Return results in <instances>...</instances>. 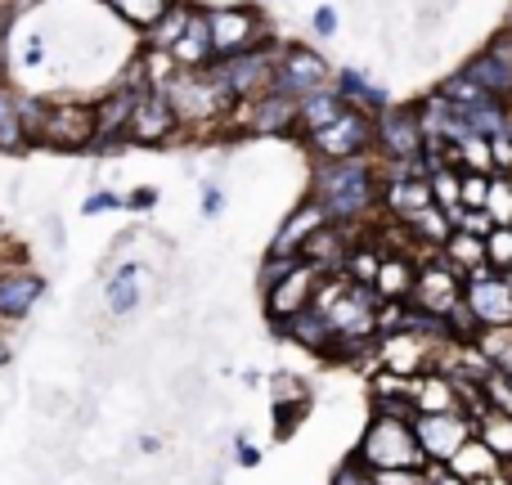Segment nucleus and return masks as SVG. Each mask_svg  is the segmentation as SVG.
<instances>
[{"label": "nucleus", "mask_w": 512, "mask_h": 485, "mask_svg": "<svg viewBox=\"0 0 512 485\" xmlns=\"http://www.w3.org/2000/svg\"><path fill=\"white\" fill-rule=\"evenodd\" d=\"M315 203L328 216V225H351L378 203V180L364 158L328 162L315 176Z\"/></svg>", "instance_id": "nucleus-1"}, {"label": "nucleus", "mask_w": 512, "mask_h": 485, "mask_svg": "<svg viewBox=\"0 0 512 485\" xmlns=\"http://www.w3.org/2000/svg\"><path fill=\"white\" fill-rule=\"evenodd\" d=\"M355 459H360L369 472H387V468L423 472L427 468V454L414 436V423H409V418H391V414L369 418L360 445H355Z\"/></svg>", "instance_id": "nucleus-2"}, {"label": "nucleus", "mask_w": 512, "mask_h": 485, "mask_svg": "<svg viewBox=\"0 0 512 485\" xmlns=\"http://www.w3.org/2000/svg\"><path fill=\"white\" fill-rule=\"evenodd\" d=\"M463 306L477 328H512V274H495L490 265L472 270L463 279Z\"/></svg>", "instance_id": "nucleus-3"}, {"label": "nucleus", "mask_w": 512, "mask_h": 485, "mask_svg": "<svg viewBox=\"0 0 512 485\" xmlns=\"http://www.w3.org/2000/svg\"><path fill=\"white\" fill-rule=\"evenodd\" d=\"M414 436H418V445H423L427 463H441L445 468V463L477 436V418H468V414H418Z\"/></svg>", "instance_id": "nucleus-4"}, {"label": "nucleus", "mask_w": 512, "mask_h": 485, "mask_svg": "<svg viewBox=\"0 0 512 485\" xmlns=\"http://www.w3.org/2000/svg\"><path fill=\"white\" fill-rule=\"evenodd\" d=\"M274 95H288V99H310L319 95V90H328V63L319 59V54L301 50V45H292L288 54H283V63L274 68V81H270Z\"/></svg>", "instance_id": "nucleus-5"}, {"label": "nucleus", "mask_w": 512, "mask_h": 485, "mask_svg": "<svg viewBox=\"0 0 512 485\" xmlns=\"http://www.w3.org/2000/svg\"><path fill=\"white\" fill-rule=\"evenodd\" d=\"M319 279H324V270H319V265L297 261L270 292H265V315H270V319H292V315H301V310H310V306H315Z\"/></svg>", "instance_id": "nucleus-6"}, {"label": "nucleus", "mask_w": 512, "mask_h": 485, "mask_svg": "<svg viewBox=\"0 0 512 485\" xmlns=\"http://www.w3.org/2000/svg\"><path fill=\"white\" fill-rule=\"evenodd\" d=\"M270 81H274L270 54H234V59H221L212 68V86L221 95H256V90H270Z\"/></svg>", "instance_id": "nucleus-7"}, {"label": "nucleus", "mask_w": 512, "mask_h": 485, "mask_svg": "<svg viewBox=\"0 0 512 485\" xmlns=\"http://www.w3.org/2000/svg\"><path fill=\"white\" fill-rule=\"evenodd\" d=\"M459 301H463V274L459 270H450V265H418L409 306L427 310V315H450Z\"/></svg>", "instance_id": "nucleus-8"}, {"label": "nucleus", "mask_w": 512, "mask_h": 485, "mask_svg": "<svg viewBox=\"0 0 512 485\" xmlns=\"http://www.w3.org/2000/svg\"><path fill=\"white\" fill-rule=\"evenodd\" d=\"M315 140V149L324 153L328 162H346V158H360L364 153V144L373 140V117H364V113H351L346 108L342 117H337L328 131H319V135H310Z\"/></svg>", "instance_id": "nucleus-9"}, {"label": "nucleus", "mask_w": 512, "mask_h": 485, "mask_svg": "<svg viewBox=\"0 0 512 485\" xmlns=\"http://www.w3.org/2000/svg\"><path fill=\"white\" fill-rule=\"evenodd\" d=\"M328 225V216L319 212V203L310 198V203H301L297 212L283 221V230L274 234V243H270V256H283V261H301V252H306V243L315 239L319 230Z\"/></svg>", "instance_id": "nucleus-10"}, {"label": "nucleus", "mask_w": 512, "mask_h": 485, "mask_svg": "<svg viewBox=\"0 0 512 485\" xmlns=\"http://www.w3.org/2000/svg\"><path fill=\"white\" fill-rule=\"evenodd\" d=\"M45 297V279L32 270H5L0 274V324H18L32 315V306Z\"/></svg>", "instance_id": "nucleus-11"}, {"label": "nucleus", "mask_w": 512, "mask_h": 485, "mask_svg": "<svg viewBox=\"0 0 512 485\" xmlns=\"http://www.w3.org/2000/svg\"><path fill=\"white\" fill-rule=\"evenodd\" d=\"M41 140L54 149H81L95 140V113L90 108H54L41 122Z\"/></svg>", "instance_id": "nucleus-12"}, {"label": "nucleus", "mask_w": 512, "mask_h": 485, "mask_svg": "<svg viewBox=\"0 0 512 485\" xmlns=\"http://www.w3.org/2000/svg\"><path fill=\"white\" fill-rule=\"evenodd\" d=\"M270 328H274V337L297 342L315 355H328V346H333V328H328L324 310H315V306L301 310V315H292V319H270Z\"/></svg>", "instance_id": "nucleus-13"}, {"label": "nucleus", "mask_w": 512, "mask_h": 485, "mask_svg": "<svg viewBox=\"0 0 512 485\" xmlns=\"http://www.w3.org/2000/svg\"><path fill=\"white\" fill-rule=\"evenodd\" d=\"M207 27H212V50L221 54V59L243 54L256 36V18L248 14V9H221V14L207 18Z\"/></svg>", "instance_id": "nucleus-14"}, {"label": "nucleus", "mask_w": 512, "mask_h": 485, "mask_svg": "<svg viewBox=\"0 0 512 485\" xmlns=\"http://www.w3.org/2000/svg\"><path fill=\"white\" fill-rule=\"evenodd\" d=\"M176 131V108L167 104V95H144L135 99V113H131V135L144 144H158Z\"/></svg>", "instance_id": "nucleus-15"}, {"label": "nucleus", "mask_w": 512, "mask_h": 485, "mask_svg": "<svg viewBox=\"0 0 512 485\" xmlns=\"http://www.w3.org/2000/svg\"><path fill=\"white\" fill-rule=\"evenodd\" d=\"M418 414H463L450 373H423L414 382V418Z\"/></svg>", "instance_id": "nucleus-16"}, {"label": "nucleus", "mask_w": 512, "mask_h": 485, "mask_svg": "<svg viewBox=\"0 0 512 485\" xmlns=\"http://www.w3.org/2000/svg\"><path fill=\"white\" fill-rule=\"evenodd\" d=\"M445 468H450L454 477H463L468 485H477V481H486V477H499V472H504V459H499V454L490 450L486 441H477V436H472V441L463 445V450L454 454L450 463H445Z\"/></svg>", "instance_id": "nucleus-17"}, {"label": "nucleus", "mask_w": 512, "mask_h": 485, "mask_svg": "<svg viewBox=\"0 0 512 485\" xmlns=\"http://www.w3.org/2000/svg\"><path fill=\"white\" fill-rule=\"evenodd\" d=\"M463 77H468L477 90H486L490 99H495V95H512V63H508V54H499V50L477 54V59L463 68Z\"/></svg>", "instance_id": "nucleus-18"}, {"label": "nucleus", "mask_w": 512, "mask_h": 485, "mask_svg": "<svg viewBox=\"0 0 512 485\" xmlns=\"http://www.w3.org/2000/svg\"><path fill=\"white\" fill-rule=\"evenodd\" d=\"M414 279L418 265L409 256H382V270L373 279V297L378 301H409L414 297Z\"/></svg>", "instance_id": "nucleus-19"}, {"label": "nucleus", "mask_w": 512, "mask_h": 485, "mask_svg": "<svg viewBox=\"0 0 512 485\" xmlns=\"http://www.w3.org/2000/svg\"><path fill=\"white\" fill-rule=\"evenodd\" d=\"M144 301V292H140V261H122L113 270V279L104 283V306H108V315H131L135 306Z\"/></svg>", "instance_id": "nucleus-20"}, {"label": "nucleus", "mask_w": 512, "mask_h": 485, "mask_svg": "<svg viewBox=\"0 0 512 485\" xmlns=\"http://www.w3.org/2000/svg\"><path fill=\"white\" fill-rule=\"evenodd\" d=\"M378 135L391 158H418L423 153V122L414 113H391L387 122H378Z\"/></svg>", "instance_id": "nucleus-21"}, {"label": "nucleus", "mask_w": 512, "mask_h": 485, "mask_svg": "<svg viewBox=\"0 0 512 485\" xmlns=\"http://www.w3.org/2000/svg\"><path fill=\"white\" fill-rule=\"evenodd\" d=\"M342 113H346L342 95H333V90H319V95H310V99H301V104H297V122H301V131H306V135L328 131V126H333Z\"/></svg>", "instance_id": "nucleus-22"}, {"label": "nucleus", "mask_w": 512, "mask_h": 485, "mask_svg": "<svg viewBox=\"0 0 512 485\" xmlns=\"http://www.w3.org/2000/svg\"><path fill=\"white\" fill-rule=\"evenodd\" d=\"M445 265L468 279L472 270L486 265V239H477V234H468V230H454L450 239H445Z\"/></svg>", "instance_id": "nucleus-23"}, {"label": "nucleus", "mask_w": 512, "mask_h": 485, "mask_svg": "<svg viewBox=\"0 0 512 485\" xmlns=\"http://www.w3.org/2000/svg\"><path fill=\"white\" fill-rule=\"evenodd\" d=\"M207 54H212V27H207V18H189V27L171 45V59L198 68V63H207Z\"/></svg>", "instance_id": "nucleus-24"}, {"label": "nucleus", "mask_w": 512, "mask_h": 485, "mask_svg": "<svg viewBox=\"0 0 512 485\" xmlns=\"http://www.w3.org/2000/svg\"><path fill=\"white\" fill-rule=\"evenodd\" d=\"M387 203H391V212H400L409 221L414 212L432 207L436 198H432V185H427V180H396V185L387 189Z\"/></svg>", "instance_id": "nucleus-25"}, {"label": "nucleus", "mask_w": 512, "mask_h": 485, "mask_svg": "<svg viewBox=\"0 0 512 485\" xmlns=\"http://www.w3.org/2000/svg\"><path fill=\"white\" fill-rule=\"evenodd\" d=\"M292 117H297V99L274 95V90L252 108V126H256V131H283Z\"/></svg>", "instance_id": "nucleus-26"}, {"label": "nucleus", "mask_w": 512, "mask_h": 485, "mask_svg": "<svg viewBox=\"0 0 512 485\" xmlns=\"http://www.w3.org/2000/svg\"><path fill=\"white\" fill-rule=\"evenodd\" d=\"M477 441H486L490 450L504 459V468H508V463H512V418L495 414V409H490V414H481L477 418Z\"/></svg>", "instance_id": "nucleus-27"}, {"label": "nucleus", "mask_w": 512, "mask_h": 485, "mask_svg": "<svg viewBox=\"0 0 512 485\" xmlns=\"http://www.w3.org/2000/svg\"><path fill=\"white\" fill-rule=\"evenodd\" d=\"M378 270H382V252H378V247H351V256H346V265H342V274L351 283H360V288H373Z\"/></svg>", "instance_id": "nucleus-28"}, {"label": "nucleus", "mask_w": 512, "mask_h": 485, "mask_svg": "<svg viewBox=\"0 0 512 485\" xmlns=\"http://www.w3.org/2000/svg\"><path fill=\"white\" fill-rule=\"evenodd\" d=\"M135 99H140V95H135V90H122V95H117V104H108L104 113L95 117V135H99V140H108V135H117L126 122H131V113H135Z\"/></svg>", "instance_id": "nucleus-29"}, {"label": "nucleus", "mask_w": 512, "mask_h": 485, "mask_svg": "<svg viewBox=\"0 0 512 485\" xmlns=\"http://www.w3.org/2000/svg\"><path fill=\"white\" fill-rule=\"evenodd\" d=\"M108 5H113L117 14H126L131 23H140V27H158L162 18L171 14V0H108Z\"/></svg>", "instance_id": "nucleus-30"}, {"label": "nucleus", "mask_w": 512, "mask_h": 485, "mask_svg": "<svg viewBox=\"0 0 512 485\" xmlns=\"http://www.w3.org/2000/svg\"><path fill=\"white\" fill-rule=\"evenodd\" d=\"M409 225H414V234H423V239H427V243H436V247H441V243L454 234L450 216H445L436 203H432V207H423V212H414V216H409Z\"/></svg>", "instance_id": "nucleus-31"}, {"label": "nucleus", "mask_w": 512, "mask_h": 485, "mask_svg": "<svg viewBox=\"0 0 512 485\" xmlns=\"http://www.w3.org/2000/svg\"><path fill=\"white\" fill-rule=\"evenodd\" d=\"M486 265L495 274H512V225L486 234Z\"/></svg>", "instance_id": "nucleus-32"}, {"label": "nucleus", "mask_w": 512, "mask_h": 485, "mask_svg": "<svg viewBox=\"0 0 512 485\" xmlns=\"http://www.w3.org/2000/svg\"><path fill=\"white\" fill-rule=\"evenodd\" d=\"M486 212H490V221H495V230H508L512 225V180H490Z\"/></svg>", "instance_id": "nucleus-33"}, {"label": "nucleus", "mask_w": 512, "mask_h": 485, "mask_svg": "<svg viewBox=\"0 0 512 485\" xmlns=\"http://www.w3.org/2000/svg\"><path fill=\"white\" fill-rule=\"evenodd\" d=\"M481 396H486V405L495 409V414H504V418H512V382L504 378V373H486L481 378Z\"/></svg>", "instance_id": "nucleus-34"}, {"label": "nucleus", "mask_w": 512, "mask_h": 485, "mask_svg": "<svg viewBox=\"0 0 512 485\" xmlns=\"http://www.w3.org/2000/svg\"><path fill=\"white\" fill-rule=\"evenodd\" d=\"M463 162H468V171L477 167V176H486V167H495V158H490V140L486 135H463Z\"/></svg>", "instance_id": "nucleus-35"}, {"label": "nucleus", "mask_w": 512, "mask_h": 485, "mask_svg": "<svg viewBox=\"0 0 512 485\" xmlns=\"http://www.w3.org/2000/svg\"><path fill=\"white\" fill-rule=\"evenodd\" d=\"M459 198H463V207L468 212H486V198H490V180L486 176H463V185H459Z\"/></svg>", "instance_id": "nucleus-36"}, {"label": "nucleus", "mask_w": 512, "mask_h": 485, "mask_svg": "<svg viewBox=\"0 0 512 485\" xmlns=\"http://www.w3.org/2000/svg\"><path fill=\"white\" fill-rule=\"evenodd\" d=\"M18 140H23V122H18V108L9 104L5 95H0V149H5V144L14 149Z\"/></svg>", "instance_id": "nucleus-37"}, {"label": "nucleus", "mask_w": 512, "mask_h": 485, "mask_svg": "<svg viewBox=\"0 0 512 485\" xmlns=\"http://www.w3.org/2000/svg\"><path fill=\"white\" fill-rule=\"evenodd\" d=\"M270 387H274V409H283V405H288V396H297V400H306V382H301V378H292V373H274V382H270Z\"/></svg>", "instance_id": "nucleus-38"}, {"label": "nucleus", "mask_w": 512, "mask_h": 485, "mask_svg": "<svg viewBox=\"0 0 512 485\" xmlns=\"http://www.w3.org/2000/svg\"><path fill=\"white\" fill-rule=\"evenodd\" d=\"M459 185H463V176H454V171H436L432 198H441L445 207H459V203H463V198H459Z\"/></svg>", "instance_id": "nucleus-39"}, {"label": "nucleus", "mask_w": 512, "mask_h": 485, "mask_svg": "<svg viewBox=\"0 0 512 485\" xmlns=\"http://www.w3.org/2000/svg\"><path fill=\"white\" fill-rule=\"evenodd\" d=\"M373 485H432L427 481V468L423 472H409V468H387V472H369Z\"/></svg>", "instance_id": "nucleus-40"}, {"label": "nucleus", "mask_w": 512, "mask_h": 485, "mask_svg": "<svg viewBox=\"0 0 512 485\" xmlns=\"http://www.w3.org/2000/svg\"><path fill=\"white\" fill-rule=\"evenodd\" d=\"M185 27H189V14H180V9H171V18H167V23H158V27H153V41H158V45H167V50H171V45H176V36L185 32Z\"/></svg>", "instance_id": "nucleus-41"}, {"label": "nucleus", "mask_w": 512, "mask_h": 485, "mask_svg": "<svg viewBox=\"0 0 512 485\" xmlns=\"http://www.w3.org/2000/svg\"><path fill=\"white\" fill-rule=\"evenodd\" d=\"M328 485H373V481H369V468H364V463L351 454V459L333 472V481H328Z\"/></svg>", "instance_id": "nucleus-42"}, {"label": "nucleus", "mask_w": 512, "mask_h": 485, "mask_svg": "<svg viewBox=\"0 0 512 485\" xmlns=\"http://www.w3.org/2000/svg\"><path fill=\"white\" fill-rule=\"evenodd\" d=\"M292 265H297V261H283V256H265V270H261V292H270L274 283H279L283 274L292 270Z\"/></svg>", "instance_id": "nucleus-43"}, {"label": "nucleus", "mask_w": 512, "mask_h": 485, "mask_svg": "<svg viewBox=\"0 0 512 485\" xmlns=\"http://www.w3.org/2000/svg\"><path fill=\"white\" fill-rule=\"evenodd\" d=\"M459 221H463V230H468V234H477V239H486V234L495 230V221H490V212H463Z\"/></svg>", "instance_id": "nucleus-44"}, {"label": "nucleus", "mask_w": 512, "mask_h": 485, "mask_svg": "<svg viewBox=\"0 0 512 485\" xmlns=\"http://www.w3.org/2000/svg\"><path fill=\"white\" fill-rule=\"evenodd\" d=\"M490 158H495L499 167H512V140L508 135H495V140H490Z\"/></svg>", "instance_id": "nucleus-45"}, {"label": "nucleus", "mask_w": 512, "mask_h": 485, "mask_svg": "<svg viewBox=\"0 0 512 485\" xmlns=\"http://www.w3.org/2000/svg\"><path fill=\"white\" fill-rule=\"evenodd\" d=\"M427 481L432 485H468L463 477H454L450 468H441V463H427Z\"/></svg>", "instance_id": "nucleus-46"}, {"label": "nucleus", "mask_w": 512, "mask_h": 485, "mask_svg": "<svg viewBox=\"0 0 512 485\" xmlns=\"http://www.w3.org/2000/svg\"><path fill=\"white\" fill-rule=\"evenodd\" d=\"M315 27H319L324 36H333V32H337V14H333V9H319V14H315Z\"/></svg>", "instance_id": "nucleus-47"}, {"label": "nucleus", "mask_w": 512, "mask_h": 485, "mask_svg": "<svg viewBox=\"0 0 512 485\" xmlns=\"http://www.w3.org/2000/svg\"><path fill=\"white\" fill-rule=\"evenodd\" d=\"M104 207H122V198H117V194H104V198H90V203H86V212H104Z\"/></svg>", "instance_id": "nucleus-48"}, {"label": "nucleus", "mask_w": 512, "mask_h": 485, "mask_svg": "<svg viewBox=\"0 0 512 485\" xmlns=\"http://www.w3.org/2000/svg\"><path fill=\"white\" fill-rule=\"evenodd\" d=\"M495 369H499V373H504V378L512 382V342L504 346V351H499V360H495Z\"/></svg>", "instance_id": "nucleus-49"}, {"label": "nucleus", "mask_w": 512, "mask_h": 485, "mask_svg": "<svg viewBox=\"0 0 512 485\" xmlns=\"http://www.w3.org/2000/svg\"><path fill=\"white\" fill-rule=\"evenodd\" d=\"M153 203H158V189H135L131 207H153Z\"/></svg>", "instance_id": "nucleus-50"}, {"label": "nucleus", "mask_w": 512, "mask_h": 485, "mask_svg": "<svg viewBox=\"0 0 512 485\" xmlns=\"http://www.w3.org/2000/svg\"><path fill=\"white\" fill-rule=\"evenodd\" d=\"M221 207H225L221 189H207V203H203V212H207V216H216V212H221Z\"/></svg>", "instance_id": "nucleus-51"}, {"label": "nucleus", "mask_w": 512, "mask_h": 485, "mask_svg": "<svg viewBox=\"0 0 512 485\" xmlns=\"http://www.w3.org/2000/svg\"><path fill=\"white\" fill-rule=\"evenodd\" d=\"M477 485H512V481H508V472H499V477H486V481H477Z\"/></svg>", "instance_id": "nucleus-52"}, {"label": "nucleus", "mask_w": 512, "mask_h": 485, "mask_svg": "<svg viewBox=\"0 0 512 485\" xmlns=\"http://www.w3.org/2000/svg\"><path fill=\"white\" fill-rule=\"evenodd\" d=\"M5 364H9V342L0 337V369H5Z\"/></svg>", "instance_id": "nucleus-53"}, {"label": "nucleus", "mask_w": 512, "mask_h": 485, "mask_svg": "<svg viewBox=\"0 0 512 485\" xmlns=\"http://www.w3.org/2000/svg\"><path fill=\"white\" fill-rule=\"evenodd\" d=\"M508 140H512V117H508Z\"/></svg>", "instance_id": "nucleus-54"}]
</instances>
